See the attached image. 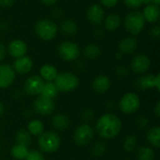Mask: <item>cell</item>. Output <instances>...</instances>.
<instances>
[{
  "instance_id": "1",
  "label": "cell",
  "mask_w": 160,
  "mask_h": 160,
  "mask_svg": "<svg viewBox=\"0 0 160 160\" xmlns=\"http://www.w3.org/2000/svg\"><path fill=\"white\" fill-rule=\"evenodd\" d=\"M96 129L98 134L106 140L115 138L122 130V122L114 114L107 113L102 115L97 122Z\"/></svg>"
},
{
  "instance_id": "2",
  "label": "cell",
  "mask_w": 160,
  "mask_h": 160,
  "mask_svg": "<svg viewBox=\"0 0 160 160\" xmlns=\"http://www.w3.org/2000/svg\"><path fill=\"white\" fill-rule=\"evenodd\" d=\"M124 26L129 34L133 36L139 35L145 26V20L143 18L142 12L139 10H133L128 13L124 20Z\"/></svg>"
},
{
  "instance_id": "3",
  "label": "cell",
  "mask_w": 160,
  "mask_h": 160,
  "mask_svg": "<svg viewBox=\"0 0 160 160\" xmlns=\"http://www.w3.org/2000/svg\"><path fill=\"white\" fill-rule=\"evenodd\" d=\"M58 32V27L52 20L41 19L35 24V33L42 40L52 39Z\"/></svg>"
},
{
  "instance_id": "4",
  "label": "cell",
  "mask_w": 160,
  "mask_h": 160,
  "mask_svg": "<svg viewBox=\"0 0 160 160\" xmlns=\"http://www.w3.org/2000/svg\"><path fill=\"white\" fill-rule=\"evenodd\" d=\"M61 143L60 137L53 131H47L39 135L38 146L42 152L52 154L58 150Z\"/></svg>"
},
{
  "instance_id": "5",
  "label": "cell",
  "mask_w": 160,
  "mask_h": 160,
  "mask_svg": "<svg viewBox=\"0 0 160 160\" xmlns=\"http://www.w3.org/2000/svg\"><path fill=\"white\" fill-rule=\"evenodd\" d=\"M54 84L58 91L70 92L75 90L80 83L79 78L71 72H62L57 75Z\"/></svg>"
},
{
  "instance_id": "6",
  "label": "cell",
  "mask_w": 160,
  "mask_h": 160,
  "mask_svg": "<svg viewBox=\"0 0 160 160\" xmlns=\"http://www.w3.org/2000/svg\"><path fill=\"white\" fill-rule=\"evenodd\" d=\"M81 53L78 44L70 40L63 41L58 48L59 56L65 61H75Z\"/></svg>"
},
{
  "instance_id": "7",
  "label": "cell",
  "mask_w": 160,
  "mask_h": 160,
  "mask_svg": "<svg viewBox=\"0 0 160 160\" xmlns=\"http://www.w3.org/2000/svg\"><path fill=\"white\" fill-rule=\"evenodd\" d=\"M141 106V100L138 95L134 93H127L125 94L120 102L119 107L122 112L125 114H132L136 112Z\"/></svg>"
},
{
  "instance_id": "8",
  "label": "cell",
  "mask_w": 160,
  "mask_h": 160,
  "mask_svg": "<svg viewBox=\"0 0 160 160\" xmlns=\"http://www.w3.org/2000/svg\"><path fill=\"white\" fill-rule=\"evenodd\" d=\"M94 138V130L93 128L86 124H83L77 128L74 132V142L79 146L88 145Z\"/></svg>"
},
{
  "instance_id": "9",
  "label": "cell",
  "mask_w": 160,
  "mask_h": 160,
  "mask_svg": "<svg viewBox=\"0 0 160 160\" xmlns=\"http://www.w3.org/2000/svg\"><path fill=\"white\" fill-rule=\"evenodd\" d=\"M87 20L94 25H100L105 18V12L103 8L99 4H92L86 10Z\"/></svg>"
},
{
  "instance_id": "10",
  "label": "cell",
  "mask_w": 160,
  "mask_h": 160,
  "mask_svg": "<svg viewBox=\"0 0 160 160\" xmlns=\"http://www.w3.org/2000/svg\"><path fill=\"white\" fill-rule=\"evenodd\" d=\"M151 65L150 58L147 54L145 53H139L135 55L130 63L131 69L138 74H142L146 72Z\"/></svg>"
},
{
  "instance_id": "11",
  "label": "cell",
  "mask_w": 160,
  "mask_h": 160,
  "mask_svg": "<svg viewBox=\"0 0 160 160\" xmlns=\"http://www.w3.org/2000/svg\"><path fill=\"white\" fill-rule=\"evenodd\" d=\"M136 86H137V88H139L141 90H147V89H151V88H157V90L159 91V74H158V75L148 74V75L140 77L136 81Z\"/></svg>"
},
{
  "instance_id": "12",
  "label": "cell",
  "mask_w": 160,
  "mask_h": 160,
  "mask_svg": "<svg viewBox=\"0 0 160 160\" xmlns=\"http://www.w3.org/2000/svg\"><path fill=\"white\" fill-rule=\"evenodd\" d=\"M15 80V71L8 64L0 65V88L9 87Z\"/></svg>"
},
{
  "instance_id": "13",
  "label": "cell",
  "mask_w": 160,
  "mask_h": 160,
  "mask_svg": "<svg viewBox=\"0 0 160 160\" xmlns=\"http://www.w3.org/2000/svg\"><path fill=\"white\" fill-rule=\"evenodd\" d=\"M34 109L37 112V113L40 115H50L54 111V102L51 98L40 97L35 101Z\"/></svg>"
},
{
  "instance_id": "14",
  "label": "cell",
  "mask_w": 160,
  "mask_h": 160,
  "mask_svg": "<svg viewBox=\"0 0 160 160\" xmlns=\"http://www.w3.org/2000/svg\"><path fill=\"white\" fill-rule=\"evenodd\" d=\"M44 85L43 80L39 76H31L29 77L24 83V90L30 96L40 95L42 87Z\"/></svg>"
},
{
  "instance_id": "15",
  "label": "cell",
  "mask_w": 160,
  "mask_h": 160,
  "mask_svg": "<svg viewBox=\"0 0 160 160\" xmlns=\"http://www.w3.org/2000/svg\"><path fill=\"white\" fill-rule=\"evenodd\" d=\"M8 52L14 58L24 56L27 52V45L22 39H14L9 42L8 46Z\"/></svg>"
},
{
  "instance_id": "16",
  "label": "cell",
  "mask_w": 160,
  "mask_h": 160,
  "mask_svg": "<svg viewBox=\"0 0 160 160\" xmlns=\"http://www.w3.org/2000/svg\"><path fill=\"white\" fill-rule=\"evenodd\" d=\"M139 42L134 37H127L118 43V50L122 54H132L138 49Z\"/></svg>"
},
{
  "instance_id": "17",
  "label": "cell",
  "mask_w": 160,
  "mask_h": 160,
  "mask_svg": "<svg viewBox=\"0 0 160 160\" xmlns=\"http://www.w3.org/2000/svg\"><path fill=\"white\" fill-rule=\"evenodd\" d=\"M33 68V61L30 57L24 55L16 58L13 63V69L19 74H26L31 71Z\"/></svg>"
},
{
  "instance_id": "18",
  "label": "cell",
  "mask_w": 160,
  "mask_h": 160,
  "mask_svg": "<svg viewBox=\"0 0 160 160\" xmlns=\"http://www.w3.org/2000/svg\"><path fill=\"white\" fill-rule=\"evenodd\" d=\"M92 86H93V89L97 93L103 94L110 89L111 80L109 79V77H107L105 75H99L95 78V80L93 81Z\"/></svg>"
},
{
  "instance_id": "19",
  "label": "cell",
  "mask_w": 160,
  "mask_h": 160,
  "mask_svg": "<svg viewBox=\"0 0 160 160\" xmlns=\"http://www.w3.org/2000/svg\"><path fill=\"white\" fill-rule=\"evenodd\" d=\"M142 15L145 22H148L150 23H154L158 22L160 16L159 6H156L152 4L146 5V7L143 9Z\"/></svg>"
},
{
  "instance_id": "20",
  "label": "cell",
  "mask_w": 160,
  "mask_h": 160,
  "mask_svg": "<svg viewBox=\"0 0 160 160\" xmlns=\"http://www.w3.org/2000/svg\"><path fill=\"white\" fill-rule=\"evenodd\" d=\"M103 22H104L105 29L110 32H112V31L117 30L120 27V25L122 23V19L118 14L113 13V14H110L107 17H105L103 20Z\"/></svg>"
},
{
  "instance_id": "21",
  "label": "cell",
  "mask_w": 160,
  "mask_h": 160,
  "mask_svg": "<svg viewBox=\"0 0 160 160\" xmlns=\"http://www.w3.org/2000/svg\"><path fill=\"white\" fill-rule=\"evenodd\" d=\"M40 76L42 80H45L47 82H52L55 80V78L58 75L57 69L54 66L50 65V64H46L43 65L39 70Z\"/></svg>"
},
{
  "instance_id": "22",
  "label": "cell",
  "mask_w": 160,
  "mask_h": 160,
  "mask_svg": "<svg viewBox=\"0 0 160 160\" xmlns=\"http://www.w3.org/2000/svg\"><path fill=\"white\" fill-rule=\"evenodd\" d=\"M82 54L86 59L94 60V59H97L101 54V49L98 44L90 43L83 48Z\"/></svg>"
},
{
  "instance_id": "23",
  "label": "cell",
  "mask_w": 160,
  "mask_h": 160,
  "mask_svg": "<svg viewBox=\"0 0 160 160\" xmlns=\"http://www.w3.org/2000/svg\"><path fill=\"white\" fill-rule=\"evenodd\" d=\"M60 31L67 36H73L78 32V24L74 20L67 19L61 22Z\"/></svg>"
},
{
  "instance_id": "24",
  "label": "cell",
  "mask_w": 160,
  "mask_h": 160,
  "mask_svg": "<svg viewBox=\"0 0 160 160\" xmlns=\"http://www.w3.org/2000/svg\"><path fill=\"white\" fill-rule=\"evenodd\" d=\"M52 125L57 130H65L69 126V120L65 114H56L52 117Z\"/></svg>"
},
{
  "instance_id": "25",
  "label": "cell",
  "mask_w": 160,
  "mask_h": 160,
  "mask_svg": "<svg viewBox=\"0 0 160 160\" xmlns=\"http://www.w3.org/2000/svg\"><path fill=\"white\" fill-rule=\"evenodd\" d=\"M58 90L55 86V84L52 82H47L46 83H44L42 90H41V97L47 98H54L57 95H58Z\"/></svg>"
},
{
  "instance_id": "26",
  "label": "cell",
  "mask_w": 160,
  "mask_h": 160,
  "mask_svg": "<svg viewBox=\"0 0 160 160\" xmlns=\"http://www.w3.org/2000/svg\"><path fill=\"white\" fill-rule=\"evenodd\" d=\"M147 141L150 144H152L156 148H159L160 146V128L156 127L151 128L147 132Z\"/></svg>"
},
{
  "instance_id": "27",
  "label": "cell",
  "mask_w": 160,
  "mask_h": 160,
  "mask_svg": "<svg viewBox=\"0 0 160 160\" xmlns=\"http://www.w3.org/2000/svg\"><path fill=\"white\" fill-rule=\"evenodd\" d=\"M29 153L28 147L22 145V144H18L16 143L12 148H11V155L15 159L18 160H24L25 158L27 157Z\"/></svg>"
},
{
  "instance_id": "28",
  "label": "cell",
  "mask_w": 160,
  "mask_h": 160,
  "mask_svg": "<svg viewBox=\"0 0 160 160\" xmlns=\"http://www.w3.org/2000/svg\"><path fill=\"white\" fill-rule=\"evenodd\" d=\"M16 143L18 144H22V145H24L26 147H28L31 142H32V138H31V134L29 133L28 130H25V129H20L17 134H16Z\"/></svg>"
},
{
  "instance_id": "29",
  "label": "cell",
  "mask_w": 160,
  "mask_h": 160,
  "mask_svg": "<svg viewBox=\"0 0 160 160\" xmlns=\"http://www.w3.org/2000/svg\"><path fill=\"white\" fill-rule=\"evenodd\" d=\"M137 158L138 160H155L156 154L152 148L143 146L139 149L137 153Z\"/></svg>"
},
{
  "instance_id": "30",
  "label": "cell",
  "mask_w": 160,
  "mask_h": 160,
  "mask_svg": "<svg viewBox=\"0 0 160 160\" xmlns=\"http://www.w3.org/2000/svg\"><path fill=\"white\" fill-rule=\"evenodd\" d=\"M44 126L43 123L39 120H32L28 124V131L31 135L34 136H39L43 133Z\"/></svg>"
},
{
  "instance_id": "31",
  "label": "cell",
  "mask_w": 160,
  "mask_h": 160,
  "mask_svg": "<svg viewBox=\"0 0 160 160\" xmlns=\"http://www.w3.org/2000/svg\"><path fill=\"white\" fill-rule=\"evenodd\" d=\"M137 145H138V140L134 135L127 136L123 142L124 149L128 153H131V152L135 151V149L137 148Z\"/></svg>"
},
{
  "instance_id": "32",
  "label": "cell",
  "mask_w": 160,
  "mask_h": 160,
  "mask_svg": "<svg viewBox=\"0 0 160 160\" xmlns=\"http://www.w3.org/2000/svg\"><path fill=\"white\" fill-rule=\"evenodd\" d=\"M106 149H107L106 144L103 142H98L92 148V153H93V155L99 157V156H102L106 152Z\"/></svg>"
},
{
  "instance_id": "33",
  "label": "cell",
  "mask_w": 160,
  "mask_h": 160,
  "mask_svg": "<svg viewBox=\"0 0 160 160\" xmlns=\"http://www.w3.org/2000/svg\"><path fill=\"white\" fill-rule=\"evenodd\" d=\"M24 160H45V158L40 152L37 150H32V151H29L27 157Z\"/></svg>"
},
{
  "instance_id": "34",
  "label": "cell",
  "mask_w": 160,
  "mask_h": 160,
  "mask_svg": "<svg viewBox=\"0 0 160 160\" xmlns=\"http://www.w3.org/2000/svg\"><path fill=\"white\" fill-rule=\"evenodd\" d=\"M125 5L129 8H139L142 5H143L142 0H124Z\"/></svg>"
},
{
  "instance_id": "35",
  "label": "cell",
  "mask_w": 160,
  "mask_h": 160,
  "mask_svg": "<svg viewBox=\"0 0 160 160\" xmlns=\"http://www.w3.org/2000/svg\"><path fill=\"white\" fill-rule=\"evenodd\" d=\"M149 35L150 37L155 39V40H158L160 38V26L158 24L157 25H154L150 28L149 30Z\"/></svg>"
},
{
  "instance_id": "36",
  "label": "cell",
  "mask_w": 160,
  "mask_h": 160,
  "mask_svg": "<svg viewBox=\"0 0 160 160\" xmlns=\"http://www.w3.org/2000/svg\"><path fill=\"white\" fill-rule=\"evenodd\" d=\"M63 13H64V11H63V9L62 8H58V7H55V8H52V10L51 11V16L53 18V19H60L62 16H63Z\"/></svg>"
},
{
  "instance_id": "37",
  "label": "cell",
  "mask_w": 160,
  "mask_h": 160,
  "mask_svg": "<svg viewBox=\"0 0 160 160\" xmlns=\"http://www.w3.org/2000/svg\"><path fill=\"white\" fill-rule=\"evenodd\" d=\"M116 74L120 78H125L128 74V68L127 67H125V66H119L116 68Z\"/></svg>"
},
{
  "instance_id": "38",
  "label": "cell",
  "mask_w": 160,
  "mask_h": 160,
  "mask_svg": "<svg viewBox=\"0 0 160 160\" xmlns=\"http://www.w3.org/2000/svg\"><path fill=\"white\" fill-rule=\"evenodd\" d=\"M119 0H100V3L102 6L106 8H113L118 4Z\"/></svg>"
},
{
  "instance_id": "39",
  "label": "cell",
  "mask_w": 160,
  "mask_h": 160,
  "mask_svg": "<svg viewBox=\"0 0 160 160\" xmlns=\"http://www.w3.org/2000/svg\"><path fill=\"white\" fill-rule=\"evenodd\" d=\"M93 35L95 36L96 38H102L104 36H105V31L102 27H97L95 28L94 32H93Z\"/></svg>"
},
{
  "instance_id": "40",
  "label": "cell",
  "mask_w": 160,
  "mask_h": 160,
  "mask_svg": "<svg viewBox=\"0 0 160 160\" xmlns=\"http://www.w3.org/2000/svg\"><path fill=\"white\" fill-rule=\"evenodd\" d=\"M137 125H138V127H140L141 128H146V127L148 126V119H147L146 117L142 116V117L138 118V120H137Z\"/></svg>"
},
{
  "instance_id": "41",
  "label": "cell",
  "mask_w": 160,
  "mask_h": 160,
  "mask_svg": "<svg viewBox=\"0 0 160 160\" xmlns=\"http://www.w3.org/2000/svg\"><path fill=\"white\" fill-rule=\"evenodd\" d=\"M15 3V0H0V8H8L13 6Z\"/></svg>"
},
{
  "instance_id": "42",
  "label": "cell",
  "mask_w": 160,
  "mask_h": 160,
  "mask_svg": "<svg viewBox=\"0 0 160 160\" xmlns=\"http://www.w3.org/2000/svg\"><path fill=\"white\" fill-rule=\"evenodd\" d=\"M6 52H7V49H6V46L4 45L3 42L0 41V62L3 61V59L5 58L6 56Z\"/></svg>"
},
{
  "instance_id": "43",
  "label": "cell",
  "mask_w": 160,
  "mask_h": 160,
  "mask_svg": "<svg viewBox=\"0 0 160 160\" xmlns=\"http://www.w3.org/2000/svg\"><path fill=\"white\" fill-rule=\"evenodd\" d=\"M40 1H41V3H42L43 5L50 7V6H53V5H55V4L57 3V1H58V0H40Z\"/></svg>"
},
{
  "instance_id": "44",
  "label": "cell",
  "mask_w": 160,
  "mask_h": 160,
  "mask_svg": "<svg viewBox=\"0 0 160 160\" xmlns=\"http://www.w3.org/2000/svg\"><path fill=\"white\" fill-rule=\"evenodd\" d=\"M142 1H143V4H146V5L152 4V5L159 6L160 4V0H142Z\"/></svg>"
},
{
  "instance_id": "45",
  "label": "cell",
  "mask_w": 160,
  "mask_h": 160,
  "mask_svg": "<svg viewBox=\"0 0 160 160\" xmlns=\"http://www.w3.org/2000/svg\"><path fill=\"white\" fill-rule=\"evenodd\" d=\"M8 25L7 22H5V21H0V31H1V32H4V31L8 30Z\"/></svg>"
},
{
  "instance_id": "46",
  "label": "cell",
  "mask_w": 160,
  "mask_h": 160,
  "mask_svg": "<svg viewBox=\"0 0 160 160\" xmlns=\"http://www.w3.org/2000/svg\"><path fill=\"white\" fill-rule=\"evenodd\" d=\"M155 113L157 115V117H160V102L158 101L155 107Z\"/></svg>"
},
{
  "instance_id": "47",
  "label": "cell",
  "mask_w": 160,
  "mask_h": 160,
  "mask_svg": "<svg viewBox=\"0 0 160 160\" xmlns=\"http://www.w3.org/2000/svg\"><path fill=\"white\" fill-rule=\"evenodd\" d=\"M4 112H5V107H4L3 103H1V102H0V116H1V115H3Z\"/></svg>"
},
{
  "instance_id": "48",
  "label": "cell",
  "mask_w": 160,
  "mask_h": 160,
  "mask_svg": "<svg viewBox=\"0 0 160 160\" xmlns=\"http://www.w3.org/2000/svg\"><path fill=\"white\" fill-rule=\"evenodd\" d=\"M0 148H1V146H0Z\"/></svg>"
}]
</instances>
